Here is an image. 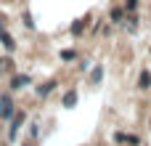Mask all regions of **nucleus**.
<instances>
[{
  "instance_id": "obj_1",
  "label": "nucleus",
  "mask_w": 151,
  "mask_h": 146,
  "mask_svg": "<svg viewBox=\"0 0 151 146\" xmlns=\"http://www.w3.org/2000/svg\"><path fill=\"white\" fill-rule=\"evenodd\" d=\"M16 114V106H13V98L8 96V93H3L0 96V120H11Z\"/></svg>"
},
{
  "instance_id": "obj_2",
  "label": "nucleus",
  "mask_w": 151,
  "mask_h": 146,
  "mask_svg": "<svg viewBox=\"0 0 151 146\" xmlns=\"http://www.w3.org/2000/svg\"><path fill=\"white\" fill-rule=\"evenodd\" d=\"M24 120H27V112H24V109H21V112H16V114L11 117V130H8V138H11V141H16V136H19V130H21Z\"/></svg>"
},
{
  "instance_id": "obj_3",
  "label": "nucleus",
  "mask_w": 151,
  "mask_h": 146,
  "mask_svg": "<svg viewBox=\"0 0 151 146\" xmlns=\"http://www.w3.org/2000/svg\"><path fill=\"white\" fill-rule=\"evenodd\" d=\"M32 85V77L29 74H13L11 77V90H24Z\"/></svg>"
},
{
  "instance_id": "obj_4",
  "label": "nucleus",
  "mask_w": 151,
  "mask_h": 146,
  "mask_svg": "<svg viewBox=\"0 0 151 146\" xmlns=\"http://www.w3.org/2000/svg\"><path fill=\"white\" fill-rule=\"evenodd\" d=\"M88 24H90V16H85V19H77L72 27H69V32H72V37H80V35H85V29H88Z\"/></svg>"
},
{
  "instance_id": "obj_5",
  "label": "nucleus",
  "mask_w": 151,
  "mask_h": 146,
  "mask_svg": "<svg viewBox=\"0 0 151 146\" xmlns=\"http://www.w3.org/2000/svg\"><path fill=\"white\" fill-rule=\"evenodd\" d=\"M56 85H58L56 80H48V82H42V85H37V88H35V93H37L40 98H45L48 93H53V90H56Z\"/></svg>"
},
{
  "instance_id": "obj_6",
  "label": "nucleus",
  "mask_w": 151,
  "mask_h": 146,
  "mask_svg": "<svg viewBox=\"0 0 151 146\" xmlns=\"http://www.w3.org/2000/svg\"><path fill=\"white\" fill-rule=\"evenodd\" d=\"M114 141H117V144H130V146H138V144H141L138 136H127V133H122V130L114 133Z\"/></svg>"
},
{
  "instance_id": "obj_7",
  "label": "nucleus",
  "mask_w": 151,
  "mask_h": 146,
  "mask_svg": "<svg viewBox=\"0 0 151 146\" xmlns=\"http://www.w3.org/2000/svg\"><path fill=\"white\" fill-rule=\"evenodd\" d=\"M0 43H3V48H5L8 53H13V51H16V40H13V37H11V35H8L5 29L0 32Z\"/></svg>"
},
{
  "instance_id": "obj_8",
  "label": "nucleus",
  "mask_w": 151,
  "mask_h": 146,
  "mask_svg": "<svg viewBox=\"0 0 151 146\" xmlns=\"http://www.w3.org/2000/svg\"><path fill=\"white\" fill-rule=\"evenodd\" d=\"M61 104H64L66 109L77 106V90H74V88H72V90H66V93H64V98H61Z\"/></svg>"
},
{
  "instance_id": "obj_9",
  "label": "nucleus",
  "mask_w": 151,
  "mask_h": 146,
  "mask_svg": "<svg viewBox=\"0 0 151 146\" xmlns=\"http://www.w3.org/2000/svg\"><path fill=\"white\" fill-rule=\"evenodd\" d=\"M138 88H141V90H149L151 88V72L149 69H143V72L138 74Z\"/></svg>"
},
{
  "instance_id": "obj_10",
  "label": "nucleus",
  "mask_w": 151,
  "mask_h": 146,
  "mask_svg": "<svg viewBox=\"0 0 151 146\" xmlns=\"http://www.w3.org/2000/svg\"><path fill=\"white\" fill-rule=\"evenodd\" d=\"M109 19H111V24H122V21H125V8L114 5V8H111V13H109Z\"/></svg>"
},
{
  "instance_id": "obj_11",
  "label": "nucleus",
  "mask_w": 151,
  "mask_h": 146,
  "mask_svg": "<svg viewBox=\"0 0 151 146\" xmlns=\"http://www.w3.org/2000/svg\"><path fill=\"white\" fill-rule=\"evenodd\" d=\"M101 80H104V66H96V69L90 72V82H93V85H98Z\"/></svg>"
},
{
  "instance_id": "obj_12",
  "label": "nucleus",
  "mask_w": 151,
  "mask_h": 146,
  "mask_svg": "<svg viewBox=\"0 0 151 146\" xmlns=\"http://www.w3.org/2000/svg\"><path fill=\"white\" fill-rule=\"evenodd\" d=\"M138 5H141V0H125V5H122V8H125V13H135V11H138Z\"/></svg>"
},
{
  "instance_id": "obj_13",
  "label": "nucleus",
  "mask_w": 151,
  "mask_h": 146,
  "mask_svg": "<svg viewBox=\"0 0 151 146\" xmlns=\"http://www.w3.org/2000/svg\"><path fill=\"white\" fill-rule=\"evenodd\" d=\"M74 59H77V51H72V48L61 51V61H74Z\"/></svg>"
},
{
  "instance_id": "obj_14",
  "label": "nucleus",
  "mask_w": 151,
  "mask_h": 146,
  "mask_svg": "<svg viewBox=\"0 0 151 146\" xmlns=\"http://www.w3.org/2000/svg\"><path fill=\"white\" fill-rule=\"evenodd\" d=\"M24 27H27V29H35V21H32L29 13H24Z\"/></svg>"
},
{
  "instance_id": "obj_15",
  "label": "nucleus",
  "mask_w": 151,
  "mask_h": 146,
  "mask_svg": "<svg viewBox=\"0 0 151 146\" xmlns=\"http://www.w3.org/2000/svg\"><path fill=\"white\" fill-rule=\"evenodd\" d=\"M37 128H40V125H37V122H32V125H29V136H32V138H37V133H40V130H37Z\"/></svg>"
},
{
  "instance_id": "obj_16",
  "label": "nucleus",
  "mask_w": 151,
  "mask_h": 146,
  "mask_svg": "<svg viewBox=\"0 0 151 146\" xmlns=\"http://www.w3.org/2000/svg\"><path fill=\"white\" fill-rule=\"evenodd\" d=\"M3 29H5V16L0 13V32H3Z\"/></svg>"
}]
</instances>
